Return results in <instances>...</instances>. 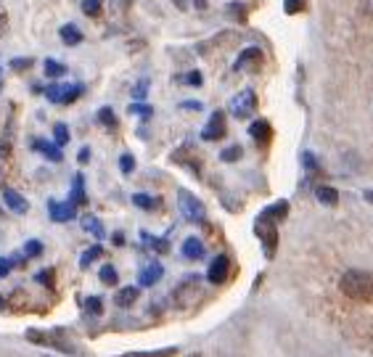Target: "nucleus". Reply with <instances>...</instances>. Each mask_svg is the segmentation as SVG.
I'll list each match as a JSON object with an SVG mask.
<instances>
[{"label":"nucleus","instance_id":"nucleus-10","mask_svg":"<svg viewBox=\"0 0 373 357\" xmlns=\"http://www.w3.org/2000/svg\"><path fill=\"white\" fill-rule=\"evenodd\" d=\"M183 257H186V259H202L204 244L196 236L186 238V241H183Z\"/></svg>","mask_w":373,"mask_h":357},{"label":"nucleus","instance_id":"nucleus-21","mask_svg":"<svg viewBox=\"0 0 373 357\" xmlns=\"http://www.w3.org/2000/svg\"><path fill=\"white\" fill-rule=\"evenodd\" d=\"M83 14L90 19H96L101 14V0H83Z\"/></svg>","mask_w":373,"mask_h":357},{"label":"nucleus","instance_id":"nucleus-14","mask_svg":"<svg viewBox=\"0 0 373 357\" xmlns=\"http://www.w3.org/2000/svg\"><path fill=\"white\" fill-rule=\"evenodd\" d=\"M259 61H262L259 48H246V51L236 58V69H246V67H252V64H259Z\"/></svg>","mask_w":373,"mask_h":357},{"label":"nucleus","instance_id":"nucleus-4","mask_svg":"<svg viewBox=\"0 0 373 357\" xmlns=\"http://www.w3.org/2000/svg\"><path fill=\"white\" fill-rule=\"evenodd\" d=\"M45 96L53 103H72L83 96V85H51L45 90Z\"/></svg>","mask_w":373,"mask_h":357},{"label":"nucleus","instance_id":"nucleus-22","mask_svg":"<svg viewBox=\"0 0 373 357\" xmlns=\"http://www.w3.org/2000/svg\"><path fill=\"white\" fill-rule=\"evenodd\" d=\"M64 72H67V69H64V64H58V61H53V58H48V61H45V74H48V77H61Z\"/></svg>","mask_w":373,"mask_h":357},{"label":"nucleus","instance_id":"nucleus-36","mask_svg":"<svg viewBox=\"0 0 373 357\" xmlns=\"http://www.w3.org/2000/svg\"><path fill=\"white\" fill-rule=\"evenodd\" d=\"M130 111L143 114V117H149V114H151V109H149V106H140V103H133V106H130Z\"/></svg>","mask_w":373,"mask_h":357},{"label":"nucleus","instance_id":"nucleus-26","mask_svg":"<svg viewBox=\"0 0 373 357\" xmlns=\"http://www.w3.org/2000/svg\"><path fill=\"white\" fill-rule=\"evenodd\" d=\"M119 170L125 172V175H130V172L136 170V159H133L130 153H122V156H119Z\"/></svg>","mask_w":373,"mask_h":357},{"label":"nucleus","instance_id":"nucleus-25","mask_svg":"<svg viewBox=\"0 0 373 357\" xmlns=\"http://www.w3.org/2000/svg\"><path fill=\"white\" fill-rule=\"evenodd\" d=\"M175 352H178L175 347H167V349H156V352H136V355H125V357H170Z\"/></svg>","mask_w":373,"mask_h":357},{"label":"nucleus","instance_id":"nucleus-39","mask_svg":"<svg viewBox=\"0 0 373 357\" xmlns=\"http://www.w3.org/2000/svg\"><path fill=\"white\" fill-rule=\"evenodd\" d=\"M37 281H40V283H48V286H51V270H48V272H40V275H37Z\"/></svg>","mask_w":373,"mask_h":357},{"label":"nucleus","instance_id":"nucleus-2","mask_svg":"<svg viewBox=\"0 0 373 357\" xmlns=\"http://www.w3.org/2000/svg\"><path fill=\"white\" fill-rule=\"evenodd\" d=\"M178 206H180V215H183L188 222H204V217H206L204 204L193 193H188V191H180V193H178Z\"/></svg>","mask_w":373,"mask_h":357},{"label":"nucleus","instance_id":"nucleus-13","mask_svg":"<svg viewBox=\"0 0 373 357\" xmlns=\"http://www.w3.org/2000/svg\"><path fill=\"white\" fill-rule=\"evenodd\" d=\"M138 294H140V291H138L136 286H125V289L117 291L114 302H117L119 307H133L138 302Z\"/></svg>","mask_w":373,"mask_h":357},{"label":"nucleus","instance_id":"nucleus-8","mask_svg":"<svg viewBox=\"0 0 373 357\" xmlns=\"http://www.w3.org/2000/svg\"><path fill=\"white\" fill-rule=\"evenodd\" d=\"M48 212H51V217L56 222H69L74 217V204L72 202H51Z\"/></svg>","mask_w":373,"mask_h":357},{"label":"nucleus","instance_id":"nucleus-15","mask_svg":"<svg viewBox=\"0 0 373 357\" xmlns=\"http://www.w3.org/2000/svg\"><path fill=\"white\" fill-rule=\"evenodd\" d=\"M58 34H61V40H64L67 45H80V43H83V32H80L74 24H64V27L58 30Z\"/></svg>","mask_w":373,"mask_h":357},{"label":"nucleus","instance_id":"nucleus-9","mask_svg":"<svg viewBox=\"0 0 373 357\" xmlns=\"http://www.w3.org/2000/svg\"><path fill=\"white\" fill-rule=\"evenodd\" d=\"M249 136L255 138L257 143H268L270 140V122L268 119H257L249 125Z\"/></svg>","mask_w":373,"mask_h":357},{"label":"nucleus","instance_id":"nucleus-19","mask_svg":"<svg viewBox=\"0 0 373 357\" xmlns=\"http://www.w3.org/2000/svg\"><path fill=\"white\" fill-rule=\"evenodd\" d=\"M53 138H56V146L61 149V146H67L69 143V127L67 125H56L53 127Z\"/></svg>","mask_w":373,"mask_h":357},{"label":"nucleus","instance_id":"nucleus-33","mask_svg":"<svg viewBox=\"0 0 373 357\" xmlns=\"http://www.w3.org/2000/svg\"><path fill=\"white\" fill-rule=\"evenodd\" d=\"M186 83H188V85H196V87H199V85H202V74H199V72H188V74H186Z\"/></svg>","mask_w":373,"mask_h":357},{"label":"nucleus","instance_id":"nucleus-5","mask_svg":"<svg viewBox=\"0 0 373 357\" xmlns=\"http://www.w3.org/2000/svg\"><path fill=\"white\" fill-rule=\"evenodd\" d=\"M228 272H231V259L225 255H217L212 259V265H209V270H206V278H209V283H215V286H220L228 281Z\"/></svg>","mask_w":373,"mask_h":357},{"label":"nucleus","instance_id":"nucleus-42","mask_svg":"<svg viewBox=\"0 0 373 357\" xmlns=\"http://www.w3.org/2000/svg\"><path fill=\"white\" fill-rule=\"evenodd\" d=\"M363 196H365V202H368V204H373V191H365Z\"/></svg>","mask_w":373,"mask_h":357},{"label":"nucleus","instance_id":"nucleus-41","mask_svg":"<svg viewBox=\"0 0 373 357\" xmlns=\"http://www.w3.org/2000/svg\"><path fill=\"white\" fill-rule=\"evenodd\" d=\"M77 159H80V162L85 164L87 159H90V149H83V151H80V156H77Z\"/></svg>","mask_w":373,"mask_h":357},{"label":"nucleus","instance_id":"nucleus-7","mask_svg":"<svg viewBox=\"0 0 373 357\" xmlns=\"http://www.w3.org/2000/svg\"><path fill=\"white\" fill-rule=\"evenodd\" d=\"M3 202H6V206H8L11 212H17V215H24V212L30 209L27 199H24L21 193H17L14 188H3Z\"/></svg>","mask_w":373,"mask_h":357},{"label":"nucleus","instance_id":"nucleus-31","mask_svg":"<svg viewBox=\"0 0 373 357\" xmlns=\"http://www.w3.org/2000/svg\"><path fill=\"white\" fill-rule=\"evenodd\" d=\"M24 255L40 257L43 255V244H40V241H27V244H24Z\"/></svg>","mask_w":373,"mask_h":357},{"label":"nucleus","instance_id":"nucleus-32","mask_svg":"<svg viewBox=\"0 0 373 357\" xmlns=\"http://www.w3.org/2000/svg\"><path fill=\"white\" fill-rule=\"evenodd\" d=\"M286 14H299L302 8H305V0H286Z\"/></svg>","mask_w":373,"mask_h":357},{"label":"nucleus","instance_id":"nucleus-44","mask_svg":"<svg viewBox=\"0 0 373 357\" xmlns=\"http://www.w3.org/2000/svg\"><path fill=\"white\" fill-rule=\"evenodd\" d=\"M196 6H199V8H206V3H204V0H196Z\"/></svg>","mask_w":373,"mask_h":357},{"label":"nucleus","instance_id":"nucleus-24","mask_svg":"<svg viewBox=\"0 0 373 357\" xmlns=\"http://www.w3.org/2000/svg\"><path fill=\"white\" fill-rule=\"evenodd\" d=\"M101 255H103L101 246H90V249H87L85 255H83V259H80V265H83V268H87V265H90L93 259H98Z\"/></svg>","mask_w":373,"mask_h":357},{"label":"nucleus","instance_id":"nucleus-20","mask_svg":"<svg viewBox=\"0 0 373 357\" xmlns=\"http://www.w3.org/2000/svg\"><path fill=\"white\" fill-rule=\"evenodd\" d=\"M98 278H101V283H106V286H114V283H117V270H114L111 265H103Z\"/></svg>","mask_w":373,"mask_h":357},{"label":"nucleus","instance_id":"nucleus-18","mask_svg":"<svg viewBox=\"0 0 373 357\" xmlns=\"http://www.w3.org/2000/svg\"><path fill=\"white\" fill-rule=\"evenodd\" d=\"M85 202V188H83V175L74 177V191H72V204H83Z\"/></svg>","mask_w":373,"mask_h":357},{"label":"nucleus","instance_id":"nucleus-1","mask_svg":"<svg viewBox=\"0 0 373 357\" xmlns=\"http://www.w3.org/2000/svg\"><path fill=\"white\" fill-rule=\"evenodd\" d=\"M339 289L344 296L357 302H373V275L365 270H347L341 275Z\"/></svg>","mask_w":373,"mask_h":357},{"label":"nucleus","instance_id":"nucleus-37","mask_svg":"<svg viewBox=\"0 0 373 357\" xmlns=\"http://www.w3.org/2000/svg\"><path fill=\"white\" fill-rule=\"evenodd\" d=\"M146 90H149V87H146V83H140V85L133 90V96H136V98H143V96H146Z\"/></svg>","mask_w":373,"mask_h":357},{"label":"nucleus","instance_id":"nucleus-30","mask_svg":"<svg viewBox=\"0 0 373 357\" xmlns=\"http://www.w3.org/2000/svg\"><path fill=\"white\" fill-rule=\"evenodd\" d=\"M286 209H288L286 202H278L273 209H268V212H265V217H278V220H281V217H286Z\"/></svg>","mask_w":373,"mask_h":357},{"label":"nucleus","instance_id":"nucleus-38","mask_svg":"<svg viewBox=\"0 0 373 357\" xmlns=\"http://www.w3.org/2000/svg\"><path fill=\"white\" fill-rule=\"evenodd\" d=\"M8 270H11V262H8V259H0V278L8 275Z\"/></svg>","mask_w":373,"mask_h":357},{"label":"nucleus","instance_id":"nucleus-40","mask_svg":"<svg viewBox=\"0 0 373 357\" xmlns=\"http://www.w3.org/2000/svg\"><path fill=\"white\" fill-rule=\"evenodd\" d=\"M30 64H32L30 58H27V61H24V58H17V61H14V69H24V67H30Z\"/></svg>","mask_w":373,"mask_h":357},{"label":"nucleus","instance_id":"nucleus-43","mask_svg":"<svg viewBox=\"0 0 373 357\" xmlns=\"http://www.w3.org/2000/svg\"><path fill=\"white\" fill-rule=\"evenodd\" d=\"M175 6H178V8H186V0H175Z\"/></svg>","mask_w":373,"mask_h":357},{"label":"nucleus","instance_id":"nucleus-35","mask_svg":"<svg viewBox=\"0 0 373 357\" xmlns=\"http://www.w3.org/2000/svg\"><path fill=\"white\" fill-rule=\"evenodd\" d=\"M302 162H305L307 170H315V167H318V159H315L312 153H305V156H302Z\"/></svg>","mask_w":373,"mask_h":357},{"label":"nucleus","instance_id":"nucleus-34","mask_svg":"<svg viewBox=\"0 0 373 357\" xmlns=\"http://www.w3.org/2000/svg\"><path fill=\"white\" fill-rule=\"evenodd\" d=\"M228 14H231V17H236V19H241V21H244V6H241V3H233V6L228 8Z\"/></svg>","mask_w":373,"mask_h":357},{"label":"nucleus","instance_id":"nucleus-6","mask_svg":"<svg viewBox=\"0 0 373 357\" xmlns=\"http://www.w3.org/2000/svg\"><path fill=\"white\" fill-rule=\"evenodd\" d=\"M225 136V114L222 111H215L209 122H206V127H204L202 138L204 140H220Z\"/></svg>","mask_w":373,"mask_h":357},{"label":"nucleus","instance_id":"nucleus-3","mask_svg":"<svg viewBox=\"0 0 373 357\" xmlns=\"http://www.w3.org/2000/svg\"><path fill=\"white\" fill-rule=\"evenodd\" d=\"M255 106H257L255 90H241L236 98L231 101V114L238 119H246L252 111H255Z\"/></svg>","mask_w":373,"mask_h":357},{"label":"nucleus","instance_id":"nucleus-29","mask_svg":"<svg viewBox=\"0 0 373 357\" xmlns=\"http://www.w3.org/2000/svg\"><path fill=\"white\" fill-rule=\"evenodd\" d=\"M83 225H85V230L96 233L98 238H103V228H101V222L96 220V217H85V220H83Z\"/></svg>","mask_w":373,"mask_h":357},{"label":"nucleus","instance_id":"nucleus-12","mask_svg":"<svg viewBox=\"0 0 373 357\" xmlns=\"http://www.w3.org/2000/svg\"><path fill=\"white\" fill-rule=\"evenodd\" d=\"M315 199H318L323 206H337L339 193H337V188H331V186H318L315 188Z\"/></svg>","mask_w":373,"mask_h":357},{"label":"nucleus","instance_id":"nucleus-11","mask_svg":"<svg viewBox=\"0 0 373 357\" xmlns=\"http://www.w3.org/2000/svg\"><path fill=\"white\" fill-rule=\"evenodd\" d=\"M162 275H164V268H162L159 262H153V265H149L146 270L140 272V286H153V283H159Z\"/></svg>","mask_w":373,"mask_h":357},{"label":"nucleus","instance_id":"nucleus-16","mask_svg":"<svg viewBox=\"0 0 373 357\" xmlns=\"http://www.w3.org/2000/svg\"><path fill=\"white\" fill-rule=\"evenodd\" d=\"M34 149L43 153V156H48L51 162H61V149L56 146V143H45V140H34Z\"/></svg>","mask_w":373,"mask_h":357},{"label":"nucleus","instance_id":"nucleus-27","mask_svg":"<svg viewBox=\"0 0 373 357\" xmlns=\"http://www.w3.org/2000/svg\"><path fill=\"white\" fill-rule=\"evenodd\" d=\"M98 122H101V125H106V127H114V125H117V117H114V111L106 106V109H101V111H98Z\"/></svg>","mask_w":373,"mask_h":357},{"label":"nucleus","instance_id":"nucleus-17","mask_svg":"<svg viewBox=\"0 0 373 357\" xmlns=\"http://www.w3.org/2000/svg\"><path fill=\"white\" fill-rule=\"evenodd\" d=\"M133 204L140 206V209H146V212H149V209H153V206L159 204V202H156L153 196H149V193H136V196H133Z\"/></svg>","mask_w":373,"mask_h":357},{"label":"nucleus","instance_id":"nucleus-23","mask_svg":"<svg viewBox=\"0 0 373 357\" xmlns=\"http://www.w3.org/2000/svg\"><path fill=\"white\" fill-rule=\"evenodd\" d=\"M85 310L90 312V315H101V312H103V302L98 299V296H87V299H85Z\"/></svg>","mask_w":373,"mask_h":357},{"label":"nucleus","instance_id":"nucleus-28","mask_svg":"<svg viewBox=\"0 0 373 357\" xmlns=\"http://www.w3.org/2000/svg\"><path fill=\"white\" fill-rule=\"evenodd\" d=\"M241 146H231V149H225V151L220 153V159L222 162H238L241 159Z\"/></svg>","mask_w":373,"mask_h":357},{"label":"nucleus","instance_id":"nucleus-45","mask_svg":"<svg viewBox=\"0 0 373 357\" xmlns=\"http://www.w3.org/2000/svg\"><path fill=\"white\" fill-rule=\"evenodd\" d=\"M3 307H6V299H3V296H0V310H3Z\"/></svg>","mask_w":373,"mask_h":357}]
</instances>
